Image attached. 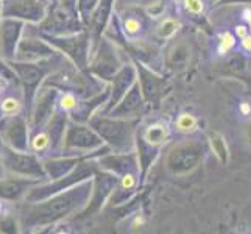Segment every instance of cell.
Instances as JSON below:
<instances>
[{
    "label": "cell",
    "instance_id": "cell-1",
    "mask_svg": "<svg viewBox=\"0 0 251 234\" xmlns=\"http://www.w3.org/2000/svg\"><path fill=\"white\" fill-rule=\"evenodd\" d=\"M81 198H83L81 189L69 190L67 194L51 198L50 202L44 205L31 208L27 219L30 223H47V222H53L56 219H61L74 209L75 205H78Z\"/></svg>",
    "mask_w": 251,
    "mask_h": 234
},
{
    "label": "cell",
    "instance_id": "cell-2",
    "mask_svg": "<svg viewBox=\"0 0 251 234\" xmlns=\"http://www.w3.org/2000/svg\"><path fill=\"white\" fill-rule=\"evenodd\" d=\"M201 159V147L194 142L175 147L167 158V167L173 173H186L197 167Z\"/></svg>",
    "mask_w": 251,
    "mask_h": 234
},
{
    "label": "cell",
    "instance_id": "cell-3",
    "mask_svg": "<svg viewBox=\"0 0 251 234\" xmlns=\"http://www.w3.org/2000/svg\"><path fill=\"white\" fill-rule=\"evenodd\" d=\"M3 162L10 170L21 173V175L42 177V173H44L36 158L27 153H17L13 150L3 149Z\"/></svg>",
    "mask_w": 251,
    "mask_h": 234
},
{
    "label": "cell",
    "instance_id": "cell-4",
    "mask_svg": "<svg viewBox=\"0 0 251 234\" xmlns=\"http://www.w3.org/2000/svg\"><path fill=\"white\" fill-rule=\"evenodd\" d=\"M2 11L6 17H21L28 21H39L44 16L42 5L38 0H6Z\"/></svg>",
    "mask_w": 251,
    "mask_h": 234
},
{
    "label": "cell",
    "instance_id": "cell-5",
    "mask_svg": "<svg viewBox=\"0 0 251 234\" xmlns=\"http://www.w3.org/2000/svg\"><path fill=\"white\" fill-rule=\"evenodd\" d=\"M92 128H95L101 137L112 144H120L125 139V124L117 122V120H106V119H94L91 122Z\"/></svg>",
    "mask_w": 251,
    "mask_h": 234
},
{
    "label": "cell",
    "instance_id": "cell-6",
    "mask_svg": "<svg viewBox=\"0 0 251 234\" xmlns=\"http://www.w3.org/2000/svg\"><path fill=\"white\" fill-rule=\"evenodd\" d=\"M67 147H78V149H94V147L100 145V139L95 136L89 128L86 127H72L69 130Z\"/></svg>",
    "mask_w": 251,
    "mask_h": 234
},
{
    "label": "cell",
    "instance_id": "cell-7",
    "mask_svg": "<svg viewBox=\"0 0 251 234\" xmlns=\"http://www.w3.org/2000/svg\"><path fill=\"white\" fill-rule=\"evenodd\" d=\"M5 137L16 150L24 152L27 149V128L24 120L13 119L11 122H8L5 125Z\"/></svg>",
    "mask_w": 251,
    "mask_h": 234
},
{
    "label": "cell",
    "instance_id": "cell-8",
    "mask_svg": "<svg viewBox=\"0 0 251 234\" xmlns=\"http://www.w3.org/2000/svg\"><path fill=\"white\" fill-rule=\"evenodd\" d=\"M19 31H21L19 22L8 19L2 24V46L8 56H13L14 53V47L17 42V36H19Z\"/></svg>",
    "mask_w": 251,
    "mask_h": 234
},
{
    "label": "cell",
    "instance_id": "cell-9",
    "mask_svg": "<svg viewBox=\"0 0 251 234\" xmlns=\"http://www.w3.org/2000/svg\"><path fill=\"white\" fill-rule=\"evenodd\" d=\"M51 55L50 47H47L44 42H41L38 39H25L19 44V56L24 58H42Z\"/></svg>",
    "mask_w": 251,
    "mask_h": 234
},
{
    "label": "cell",
    "instance_id": "cell-10",
    "mask_svg": "<svg viewBox=\"0 0 251 234\" xmlns=\"http://www.w3.org/2000/svg\"><path fill=\"white\" fill-rule=\"evenodd\" d=\"M13 69L27 88H36L42 78V71L33 64H13Z\"/></svg>",
    "mask_w": 251,
    "mask_h": 234
},
{
    "label": "cell",
    "instance_id": "cell-11",
    "mask_svg": "<svg viewBox=\"0 0 251 234\" xmlns=\"http://www.w3.org/2000/svg\"><path fill=\"white\" fill-rule=\"evenodd\" d=\"M53 100H55V92L44 91L38 99L36 111H34V124H42L49 119L51 109H53Z\"/></svg>",
    "mask_w": 251,
    "mask_h": 234
},
{
    "label": "cell",
    "instance_id": "cell-12",
    "mask_svg": "<svg viewBox=\"0 0 251 234\" xmlns=\"http://www.w3.org/2000/svg\"><path fill=\"white\" fill-rule=\"evenodd\" d=\"M30 184L27 180H5L0 181V197L16 200L17 197L25 192V189Z\"/></svg>",
    "mask_w": 251,
    "mask_h": 234
},
{
    "label": "cell",
    "instance_id": "cell-13",
    "mask_svg": "<svg viewBox=\"0 0 251 234\" xmlns=\"http://www.w3.org/2000/svg\"><path fill=\"white\" fill-rule=\"evenodd\" d=\"M74 164H76L75 159H61V161H49L46 162V169L49 172V175L53 180H59L64 177L66 173L74 167Z\"/></svg>",
    "mask_w": 251,
    "mask_h": 234
},
{
    "label": "cell",
    "instance_id": "cell-14",
    "mask_svg": "<svg viewBox=\"0 0 251 234\" xmlns=\"http://www.w3.org/2000/svg\"><path fill=\"white\" fill-rule=\"evenodd\" d=\"M55 42L63 50H66L71 56L78 59V61H81L84 58V41L83 39H66L64 42L63 41H55Z\"/></svg>",
    "mask_w": 251,
    "mask_h": 234
},
{
    "label": "cell",
    "instance_id": "cell-15",
    "mask_svg": "<svg viewBox=\"0 0 251 234\" xmlns=\"http://www.w3.org/2000/svg\"><path fill=\"white\" fill-rule=\"evenodd\" d=\"M139 105H141V92H139V86H137V88H133L129 91L124 103L116 109V114H125V112L136 109Z\"/></svg>",
    "mask_w": 251,
    "mask_h": 234
},
{
    "label": "cell",
    "instance_id": "cell-16",
    "mask_svg": "<svg viewBox=\"0 0 251 234\" xmlns=\"http://www.w3.org/2000/svg\"><path fill=\"white\" fill-rule=\"evenodd\" d=\"M211 145H212L214 153L217 155V158L220 159V162L226 164V161H228V147H226L225 139L219 133H212L211 134Z\"/></svg>",
    "mask_w": 251,
    "mask_h": 234
},
{
    "label": "cell",
    "instance_id": "cell-17",
    "mask_svg": "<svg viewBox=\"0 0 251 234\" xmlns=\"http://www.w3.org/2000/svg\"><path fill=\"white\" fill-rule=\"evenodd\" d=\"M141 75H142V78H141V83H142V91H144V94H145V97L147 99H151L154 94L158 92V80L154 78L150 72H147V71H141Z\"/></svg>",
    "mask_w": 251,
    "mask_h": 234
},
{
    "label": "cell",
    "instance_id": "cell-18",
    "mask_svg": "<svg viewBox=\"0 0 251 234\" xmlns=\"http://www.w3.org/2000/svg\"><path fill=\"white\" fill-rule=\"evenodd\" d=\"M189 58V52L184 46H178L176 49H173L169 55V64L172 67H183L187 63Z\"/></svg>",
    "mask_w": 251,
    "mask_h": 234
},
{
    "label": "cell",
    "instance_id": "cell-19",
    "mask_svg": "<svg viewBox=\"0 0 251 234\" xmlns=\"http://www.w3.org/2000/svg\"><path fill=\"white\" fill-rule=\"evenodd\" d=\"M166 137H167V130L162 125H153L147 130V133H145V139L153 145L164 142Z\"/></svg>",
    "mask_w": 251,
    "mask_h": 234
},
{
    "label": "cell",
    "instance_id": "cell-20",
    "mask_svg": "<svg viewBox=\"0 0 251 234\" xmlns=\"http://www.w3.org/2000/svg\"><path fill=\"white\" fill-rule=\"evenodd\" d=\"M131 71H124L122 74H120L117 78H114V84H116V95L112 97V102H116L119 99V94L120 92H124L126 88H128V84L131 83Z\"/></svg>",
    "mask_w": 251,
    "mask_h": 234
},
{
    "label": "cell",
    "instance_id": "cell-21",
    "mask_svg": "<svg viewBox=\"0 0 251 234\" xmlns=\"http://www.w3.org/2000/svg\"><path fill=\"white\" fill-rule=\"evenodd\" d=\"M176 27H178V24L175 21H166L159 27V36H162V38L172 36V34L176 31Z\"/></svg>",
    "mask_w": 251,
    "mask_h": 234
},
{
    "label": "cell",
    "instance_id": "cell-22",
    "mask_svg": "<svg viewBox=\"0 0 251 234\" xmlns=\"http://www.w3.org/2000/svg\"><path fill=\"white\" fill-rule=\"evenodd\" d=\"M178 127H179V130H183V131H189V130H192L195 127V119L189 114L181 116L178 120Z\"/></svg>",
    "mask_w": 251,
    "mask_h": 234
},
{
    "label": "cell",
    "instance_id": "cell-23",
    "mask_svg": "<svg viewBox=\"0 0 251 234\" xmlns=\"http://www.w3.org/2000/svg\"><path fill=\"white\" fill-rule=\"evenodd\" d=\"M232 44H234V38H232L229 33L223 34V36H222V44H220V52H222V53H225V50H228Z\"/></svg>",
    "mask_w": 251,
    "mask_h": 234
},
{
    "label": "cell",
    "instance_id": "cell-24",
    "mask_svg": "<svg viewBox=\"0 0 251 234\" xmlns=\"http://www.w3.org/2000/svg\"><path fill=\"white\" fill-rule=\"evenodd\" d=\"M184 2H186L187 10L192 13H200L203 10V5L200 0H184Z\"/></svg>",
    "mask_w": 251,
    "mask_h": 234
},
{
    "label": "cell",
    "instance_id": "cell-25",
    "mask_svg": "<svg viewBox=\"0 0 251 234\" xmlns=\"http://www.w3.org/2000/svg\"><path fill=\"white\" fill-rule=\"evenodd\" d=\"M2 109L3 112H6V114H11V112H14L17 109V102L16 100H6L3 105H2Z\"/></svg>",
    "mask_w": 251,
    "mask_h": 234
},
{
    "label": "cell",
    "instance_id": "cell-26",
    "mask_svg": "<svg viewBox=\"0 0 251 234\" xmlns=\"http://www.w3.org/2000/svg\"><path fill=\"white\" fill-rule=\"evenodd\" d=\"M97 3V0H80V8L83 13H89Z\"/></svg>",
    "mask_w": 251,
    "mask_h": 234
},
{
    "label": "cell",
    "instance_id": "cell-27",
    "mask_svg": "<svg viewBox=\"0 0 251 234\" xmlns=\"http://www.w3.org/2000/svg\"><path fill=\"white\" fill-rule=\"evenodd\" d=\"M46 145H47V137L46 136H38L36 139H34V149H36V150H42Z\"/></svg>",
    "mask_w": 251,
    "mask_h": 234
},
{
    "label": "cell",
    "instance_id": "cell-28",
    "mask_svg": "<svg viewBox=\"0 0 251 234\" xmlns=\"http://www.w3.org/2000/svg\"><path fill=\"white\" fill-rule=\"evenodd\" d=\"M74 105H75V100L72 95H66L63 99V108H72Z\"/></svg>",
    "mask_w": 251,
    "mask_h": 234
},
{
    "label": "cell",
    "instance_id": "cell-29",
    "mask_svg": "<svg viewBox=\"0 0 251 234\" xmlns=\"http://www.w3.org/2000/svg\"><path fill=\"white\" fill-rule=\"evenodd\" d=\"M126 28H128V31L134 33L137 28H139V24H137L136 21H126Z\"/></svg>",
    "mask_w": 251,
    "mask_h": 234
},
{
    "label": "cell",
    "instance_id": "cell-30",
    "mask_svg": "<svg viewBox=\"0 0 251 234\" xmlns=\"http://www.w3.org/2000/svg\"><path fill=\"white\" fill-rule=\"evenodd\" d=\"M133 183H134V181H133V177L131 175H128V177L124 178V187H131Z\"/></svg>",
    "mask_w": 251,
    "mask_h": 234
},
{
    "label": "cell",
    "instance_id": "cell-31",
    "mask_svg": "<svg viewBox=\"0 0 251 234\" xmlns=\"http://www.w3.org/2000/svg\"><path fill=\"white\" fill-rule=\"evenodd\" d=\"M244 46L247 47V49H251V38H244Z\"/></svg>",
    "mask_w": 251,
    "mask_h": 234
},
{
    "label": "cell",
    "instance_id": "cell-32",
    "mask_svg": "<svg viewBox=\"0 0 251 234\" xmlns=\"http://www.w3.org/2000/svg\"><path fill=\"white\" fill-rule=\"evenodd\" d=\"M237 34H240V36H244V38H245V30H244V27H239V28H237Z\"/></svg>",
    "mask_w": 251,
    "mask_h": 234
},
{
    "label": "cell",
    "instance_id": "cell-33",
    "mask_svg": "<svg viewBox=\"0 0 251 234\" xmlns=\"http://www.w3.org/2000/svg\"><path fill=\"white\" fill-rule=\"evenodd\" d=\"M242 111H244V112H248V106L244 105V106H242Z\"/></svg>",
    "mask_w": 251,
    "mask_h": 234
},
{
    "label": "cell",
    "instance_id": "cell-34",
    "mask_svg": "<svg viewBox=\"0 0 251 234\" xmlns=\"http://www.w3.org/2000/svg\"><path fill=\"white\" fill-rule=\"evenodd\" d=\"M2 173H3V170H2V166H0V178H2Z\"/></svg>",
    "mask_w": 251,
    "mask_h": 234
},
{
    "label": "cell",
    "instance_id": "cell-35",
    "mask_svg": "<svg viewBox=\"0 0 251 234\" xmlns=\"http://www.w3.org/2000/svg\"><path fill=\"white\" fill-rule=\"evenodd\" d=\"M250 137H251V128H250Z\"/></svg>",
    "mask_w": 251,
    "mask_h": 234
},
{
    "label": "cell",
    "instance_id": "cell-36",
    "mask_svg": "<svg viewBox=\"0 0 251 234\" xmlns=\"http://www.w3.org/2000/svg\"><path fill=\"white\" fill-rule=\"evenodd\" d=\"M0 11H2V5H0Z\"/></svg>",
    "mask_w": 251,
    "mask_h": 234
}]
</instances>
